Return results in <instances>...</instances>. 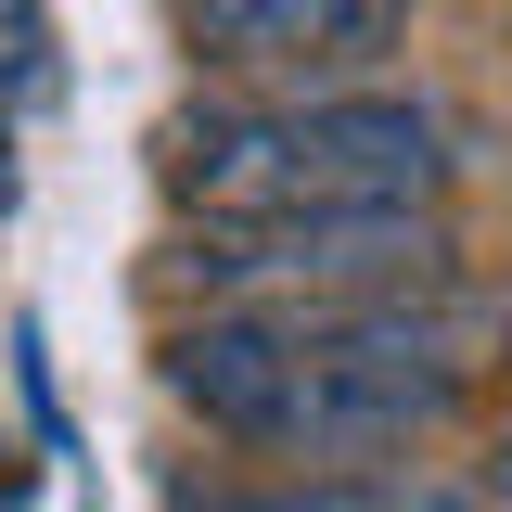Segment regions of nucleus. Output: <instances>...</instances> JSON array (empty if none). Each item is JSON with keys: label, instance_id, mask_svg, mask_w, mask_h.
Instances as JSON below:
<instances>
[{"label": "nucleus", "instance_id": "obj_1", "mask_svg": "<svg viewBox=\"0 0 512 512\" xmlns=\"http://www.w3.org/2000/svg\"><path fill=\"white\" fill-rule=\"evenodd\" d=\"M512 346L500 295H359V308H269V320H180L167 397L205 436L256 448L282 474H397L423 436L461 423V397Z\"/></svg>", "mask_w": 512, "mask_h": 512}, {"label": "nucleus", "instance_id": "obj_2", "mask_svg": "<svg viewBox=\"0 0 512 512\" xmlns=\"http://www.w3.org/2000/svg\"><path fill=\"white\" fill-rule=\"evenodd\" d=\"M180 218H372L436 205L448 128L397 90H308V103H192L167 116Z\"/></svg>", "mask_w": 512, "mask_h": 512}, {"label": "nucleus", "instance_id": "obj_3", "mask_svg": "<svg viewBox=\"0 0 512 512\" xmlns=\"http://www.w3.org/2000/svg\"><path fill=\"white\" fill-rule=\"evenodd\" d=\"M167 282L205 295V320H269V308H359V295H423L461 282L436 205H372V218H180Z\"/></svg>", "mask_w": 512, "mask_h": 512}, {"label": "nucleus", "instance_id": "obj_4", "mask_svg": "<svg viewBox=\"0 0 512 512\" xmlns=\"http://www.w3.org/2000/svg\"><path fill=\"white\" fill-rule=\"evenodd\" d=\"M180 52L205 77H244L256 103H308L320 77L397 52V0H180Z\"/></svg>", "mask_w": 512, "mask_h": 512}, {"label": "nucleus", "instance_id": "obj_5", "mask_svg": "<svg viewBox=\"0 0 512 512\" xmlns=\"http://www.w3.org/2000/svg\"><path fill=\"white\" fill-rule=\"evenodd\" d=\"M180 512H474L436 474H269V487H180Z\"/></svg>", "mask_w": 512, "mask_h": 512}, {"label": "nucleus", "instance_id": "obj_6", "mask_svg": "<svg viewBox=\"0 0 512 512\" xmlns=\"http://www.w3.org/2000/svg\"><path fill=\"white\" fill-rule=\"evenodd\" d=\"M26 77H39V13H26V0H0V218H13V128H26L13 90H26Z\"/></svg>", "mask_w": 512, "mask_h": 512}, {"label": "nucleus", "instance_id": "obj_7", "mask_svg": "<svg viewBox=\"0 0 512 512\" xmlns=\"http://www.w3.org/2000/svg\"><path fill=\"white\" fill-rule=\"evenodd\" d=\"M461 500H474V512H512V436L487 448V474H474V487H461Z\"/></svg>", "mask_w": 512, "mask_h": 512}]
</instances>
